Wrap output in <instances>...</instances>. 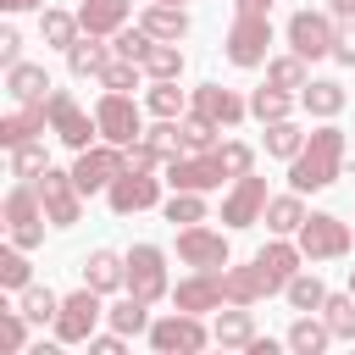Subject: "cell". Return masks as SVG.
<instances>
[{
  "label": "cell",
  "mask_w": 355,
  "mask_h": 355,
  "mask_svg": "<svg viewBox=\"0 0 355 355\" xmlns=\"http://www.w3.org/2000/svg\"><path fill=\"white\" fill-rule=\"evenodd\" d=\"M344 155H349V139H344V128H333V122L311 128L305 150L288 161V189H300V194L333 189V183H338V172H344Z\"/></svg>",
  "instance_id": "obj_1"
},
{
  "label": "cell",
  "mask_w": 355,
  "mask_h": 355,
  "mask_svg": "<svg viewBox=\"0 0 355 355\" xmlns=\"http://www.w3.org/2000/svg\"><path fill=\"white\" fill-rule=\"evenodd\" d=\"M44 116H50V133H55L67 150H89V144L100 139V122H94L67 89H50V94H44Z\"/></svg>",
  "instance_id": "obj_2"
},
{
  "label": "cell",
  "mask_w": 355,
  "mask_h": 355,
  "mask_svg": "<svg viewBox=\"0 0 355 355\" xmlns=\"http://www.w3.org/2000/svg\"><path fill=\"white\" fill-rule=\"evenodd\" d=\"M44 200H39V183H17L11 194H6V233H11V244H22V250H33V244H44Z\"/></svg>",
  "instance_id": "obj_3"
},
{
  "label": "cell",
  "mask_w": 355,
  "mask_h": 355,
  "mask_svg": "<svg viewBox=\"0 0 355 355\" xmlns=\"http://www.w3.org/2000/svg\"><path fill=\"white\" fill-rule=\"evenodd\" d=\"M100 316H105V305H100V288H78V294H67L61 300V311H55V344H89L94 338V327H100Z\"/></svg>",
  "instance_id": "obj_4"
},
{
  "label": "cell",
  "mask_w": 355,
  "mask_h": 355,
  "mask_svg": "<svg viewBox=\"0 0 355 355\" xmlns=\"http://www.w3.org/2000/svg\"><path fill=\"white\" fill-rule=\"evenodd\" d=\"M94 122H100V139H105V144H133V139H144V111H139L133 94L105 89L100 105H94Z\"/></svg>",
  "instance_id": "obj_5"
},
{
  "label": "cell",
  "mask_w": 355,
  "mask_h": 355,
  "mask_svg": "<svg viewBox=\"0 0 355 355\" xmlns=\"http://www.w3.org/2000/svg\"><path fill=\"white\" fill-rule=\"evenodd\" d=\"M33 183H39V200H44L50 227H72V222H83V189H78V178H72V172L44 166Z\"/></svg>",
  "instance_id": "obj_6"
},
{
  "label": "cell",
  "mask_w": 355,
  "mask_h": 355,
  "mask_svg": "<svg viewBox=\"0 0 355 355\" xmlns=\"http://www.w3.org/2000/svg\"><path fill=\"white\" fill-rule=\"evenodd\" d=\"M294 244L305 250V261H338V255H349V227H344L333 211H311V216L300 222Z\"/></svg>",
  "instance_id": "obj_7"
},
{
  "label": "cell",
  "mask_w": 355,
  "mask_h": 355,
  "mask_svg": "<svg viewBox=\"0 0 355 355\" xmlns=\"http://www.w3.org/2000/svg\"><path fill=\"white\" fill-rule=\"evenodd\" d=\"M216 333H205V322L194 316V311H172V316H161V322H150V349H161V355H194V349H205Z\"/></svg>",
  "instance_id": "obj_8"
},
{
  "label": "cell",
  "mask_w": 355,
  "mask_h": 355,
  "mask_svg": "<svg viewBox=\"0 0 355 355\" xmlns=\"http://www.w3.org/2000/svg\"><path fill=\"white\" fill-rule=\"evenodd\" d=\"M266 44H272V17H250V11H239L233 17V28H227V61L233 67H266L272 55H266Z\"/></svg>",
  "instance_id": "obj_9"
},
{
  "label": "cell",
  "mask_w": 355,
  "mask_h": 355,
  "mask_svg": "<svg viewBox=\"0 0 355 355\" xmlns=\"http://www.w3.org/2000/svg\"><path fill=\"white\" fill-rule=\"evenodd\" d=\"M128 294H139V300H166L172 288H166V250L161 244H133L128 250Z\"/></svg>",
  "instance_id": "obj_10"
},
{
  "label": "cell",
  "mask_w": 355,
  "mask_h": 355,
  "mask_svg": "<svg viewBox=\"0 0 355 355\" xmlns=\"http://www.w3.org/2000/svg\"><path fill=\"white\" fill-rule=\"evenodd\" d=\"M333 39H338L333 11H294V17H288V50H294V55L322 61V55H333Z\"/></svg>",
  "instance_id": "obj_11"
},
{
  "label": "cell",
  "mask_w": 355,
  "mask_h": 355,
  "mask_svg": "<svg viewBox=\"0 0 355 355\" xmlns=\"http://www.w3.org/2000/svg\"><path fill=\"white\" fill-rule=\"evenodd\" d=\"M116 172H128V150H122V144H89V150H78V161H72V178H78L83 194L111 189Z\"/></svg>",
  "instance_id": "obj_12"
},
{
  "label": "cell",
  "mask_w": 355,
  "mask_h": 355,
  "mask_svg": "<svg viewBox=\"0 0 355 355\" xmlns=\"http://www.w3.org/2000/svg\"><path fill=\"white\" fill-rule=\"evenodd\" d=\"M178 261L183 266H194V272H222L227 261H233V250H227V233H211V227H183L178 233Z\"/></svg>",
  "instance_id": "obj_13"
},
{
  "label": "cell",
  "mask_w": 355,
  "mask_h": 355,
  "mask_svg": "<svg viewBox=\"0 0 355 355\" xmlns=\"http://www.w3.org/2000/svg\"><path fill=\"white\" fill-rule=\"evenodd\" d=\"M222 178H227V166H222L216 150H205V155H172V161H166V183H172V189H200V194H211V189H222Z\"/></svg>",
  "instance_id": "obj_14"
},
{
  "label": "cell",
  "mask_w": 355,
  "mask_h": 355,
  "mask_svg": "<svg viewBox=\"0 0 355 355\" xmlns=\"http://www.w3.org/2000/svg\"><path fill=\"white\" fill-rule=\"evenodd\" d=\"M161 183H166V178H150V172H116L111 189H105V200H111L116 216H133V211L161 205Z\"/></svg>",
  "instance_id": "obj_15"
},
{
  "label": "cell",
  "mask_w": 355,
  "mask_h": 355,
  "mask_svg": "<svg viewBox=\"0 0 355 355\" xmlns=\"http://www.w3.org/2000/svg\"><path fill=\"white\" fill-rule=\"evenodd\" d=\"M266 178H255V172H244V178H233V189H227V200H222V222L227 227H250V222H261L266 216Z\"/></svg>",
  "instance_id": "obj_16"
},
{
  "label": "cell",
  "mask_w": 355,
  "mask_h": 355,
  "mask_svg": "<svg viewBox=\"0 0 355 355\" xmlns=\"http://www.w3.org/2000/svg\"><path fill=\"white\" fill-rule=\"evenodd\" d=\"M300 261H305V250L294 244V239H272L261 255H255V272H261V283H266V294H277V288H288V277L300 272Z\"/></svg>",
  "instance_id": "obj_17"
},
{
  "label": "cell",
  "mask_w": 355,
  "mask_h": 355,
  "mask_svg": "<svg viewBox=\"0 0 355 355\" xmlns=\"http://www.w3.org/2000/svg\"><path fill=\"white\" fill-rule=\"evenodd\" d=\"M189 100H194V111H200V116H211L216 128H239V122L250 116V100H239V94H233V89H222V83H200Z\"/></svg>",
  "instance_id": "obj_18"
},
{
  "label": "cell",
  "mask_w": 355,
  "mask_h": 355,
  "mask_svg": "<svg viewBox=\"0 0 355 355\" xmlns=\"http://www.w3.org/2000/svg\"><path fill=\"white\" fill-rule=\"evenodd\" d=\"M172 305L178 311H222L227 305V288H222V272H194V277H183L178 288H172Z\"/></svg>",
  "instance_id": "obj_19"
},
{
  "label": "cell",
  "mask_w": 355,
  "mask_h": 355,
  "mask_svg": "<svg viewBox=\"0 0 355 355\" xmlns=\"http://www.w3.org/2000/svg\"><path fill=\"white\" fill-rule=\"evenodd\" d=\"M6 94H11L17 105H44L50 72H44L39 61H17V67H6Z\"/></svg>",
  "instance_id": "obj_20"
},
{
  "label": "cell",
  "mask_w": 355,
  "mask_h": 355,
  "mask_svg": "<svg viewBox=\"0 0 355 355\" xmlns=\"http://www.w3.org/2000/svg\"><path fill=\"white\" fill-rule=\"evenodd\" d=\"M83 283L100 288V294L128 288V255H116V250H94V255L83 261Z\"/></svg>",
  "instance_id": "obj_21"
},
{
  "label": "cell",
  "mask_w": 355,
  "mask_h": 355,
  "mask_svg": "<svg viewBox=\"0 0 355 355\" xmlns=\"http://www.w3.org/2000/svg\"><path fill=\"white\" fill-rule=\"evenodd\" d=\"M128 11H133V0H83L78 6V22H83V33H116V28H128Z\"/></svg>",
  "instance_id": "obj_22"
},
{
  "label": "cell",
  "mask_w": 355,
  "mask_h": 355,
  "mask_svg": "<svg viewBox=\"0 0 355 355\" xmlns=\"http://www.w3.org/2000/svg\"><path fill=\"white\" fill-rule=\"evenodd\" d=\"M305 216H311V211H305V200H300V189H288V194H272V200H266V216H261V222H266L272 233H283V239H294Z\"/></svg>",
  "instance_id": "obj_23"
},
{
  "label": "cell",
  "mask_w": 355,
  "mask_h": 355,
  "mask_svg": "<svg viewBox=\"0 0 355 355\" xmlns=\"http://www.w3.org/2000/svg\"><path fill=\"white\" fill-rule=\"evenodd\" d=\"M333 344V327H327V316H316V311H300L294 316V327H288V349H300V355H322Z\"/></svg>",
  "instance_id": "obj_24"
},
{
  "label": "cell",
  "mask_w": 355,
  "mask_h": 355,
  "mask_svg": "<svg viewBox=\"0 0 355 355\" xmlns=\"http://www.w3.org/2000/svg\"><path fill=\"white\" fill-rule=\"evenodd\" d=\"M300 105H305L311 116L333 122V116L344 111V83H333V78H311V83L300 89Z\"/></svg>",
  "instance_id": "obj_25"
},
{
  "label": "cell",
  "mask_w": 355,
  "mask_h": 355,
  "mask_svg": "<svg viewBox=\"0 0 355 355\" xmlns=\"http://www.w3.org/2000/svg\"><path fill=\"white\" fill-rule=\"evenodd\" d=\"M44 122H50V116H44V105H17V111L0 122V144H6V150H17V144H28V139H39V133H44Z\"/></svg>",
  "instance_id": "obj_26"
},
{
  "label": "cell",
  "mask_w": 355,
  "mask_h": 355,
  "mask_svg": "<svg viewBox=\"0 0 355 355\" xmlns=\"http://www.w3.org/2000/svg\"><path fill=\"white\" fill-rule=\"evenodd\" d=\"M139 28H150L155 39H172V44H178V39L189 33V17H183V6H161V0H150L144 17H139Z\"/></svg>",
  "instance_id": "obj_27"
},
{
  "label": "cell",
  "mask_w": 355,
  "mask_h": 355,
  "mask_svg": "<svg viewBox=\"0 0 355 355\" xmlns=\"http://www.w3.org/2000/svg\"><path fill=\"white\" fill-rule=\"evenodd\" d=\"M105 61H111V55H105L100 33H83V39L67 50V72H72V78H100V72H105Z\"/></svg>",
  "instance_id": "obj_28"
},
{
  "label": "cell",
  "mask_w": 355,
  "mask_h": 355,
  "mask_svg": "<svg viewBox=\"0 0 355 355\" xmlns=\"http://www.w3.org/2000/svg\"><path fill=\"white\" fill-rule=\"evenodd\" d=\"M294 111V89H277V83H261L255 94H250V116L266 128V122H283Z\"/></svg>",
  "instance_id": "obj_29"
},
{
  "label": "cell",
  "mask_w": 355,
  "mask_h": 355,
  "mask_svg": "<svg viewBox=\"0 0 355 355\" xmlns=\"http://www.w3.org/2000/svg\"><path fill=\"white\" fill-rule=\"evenodd\" d=\"M216 122L211 116H200V111H183L178 116V139H183V155H205V150H216Z\"/></svg>",
  "instance_id": "obj_30"
},
{
  "label": "cell",
  "mask_w": 355,
  "mask_h": 355,
  "mask_svg": "<svg viewBox=\"0 0 355 355\" xmlns=\"http://www.w3.org/2000/svg\"><path fill=\"white\" fill-rule=\"evenodd\" d=\"M222 288H227V305H255V300L266 294L255 261H250V266H222Z\"/></svg>",
  "instance_id": "obj_31"
},
{
  "label": "cell",
  "mask_w": 355,
  "mask_h": 355,
  "mask_svg": "<svg viewBox=\"0 0 355 355\" xmlns=\"http://www.w3.org/2000/svg\"><path fill=\"white\" fill-rule=\"evenodd\" d=\"M211 333H216V344H227V349H250V338H255V316H250V305L222 311Z\"/></svg>",
  "instance_id": "obj_32"
},
{
  "label": "cell",
  "mask_w": 355,
  "mask_h": 355,
  "mask_svg": "<svg viewBox=\"0 0 355 355\" xmlns=\"http://www.w3.org/2000/svg\"><path fill=\"white\" fill-rule=\"evenodd\" d=\"M39 33H44V44L72 50L78 33H83V22H78V11H39Z\"/></svg>",
  "instance_id": "obj_33"
},
{
  "label": "cell",
  "mask_w": 355,
  "mask_h": 355,
  "mask_svg": "<svg viewBox=\"0 0 355 355\" xmlns=\"http://www.w3.org/2000/svg\"><path fill=\"white\" fill-rule=\"evenodd\" d=\"M105 322H111L116 333H150V300H139V294H122V300L105 311Z\"/></svg>",
  "instance_id": "obj_34"
},
{
  "label": "cell",
  "mask_w": 355,
  "mask_h": 355,
  "mask_svg": "<svg viewBox=\"0 0 355 355\" xmlns=\"http://www.w3.org/2000/svg\"><path fill=\"white\" fill-rule=\"evenodd\" d=\"M139 67H144V78H183V50H178L172 39H155Z\"/></svg>",
  "instance_id": "obj_35"
},
{
  "label": "cell",
  "mask_w": 355,
  "mask_h": 355,
  "mask_svg": "<svg viewBox=\"0 0 355 355\" xmlns=\"http://www.w3.org/2000/svg\"><path fill=\"white\" fill-rule=\"evenodd\" d=\"M144 111H150V116H183V89H178V78H150Z\"/></svg>",
  "instance_id": "obj_36"
},
{
  "label": "cell",
  "mask_w": 355,
  "mask_h": 355,
  "mask_svg": "<svg viewBox=\"0 0 355 355\" xmlns=\"http://www.w3.org/2000/svg\"><path fill=\"white\" fill-rule=\"evenodd\" d=\"M305 139L311 133H300V122H266V155H277V161H294L300 150H305Z\"/></svg>",
  "instance_id": "obj_37"
},
{
  "label": "cell",
  "mask_w": 355,
  "mask_h": 355,
  "mask_svg": "<svg viewBox=\"0 0 355 355\" xmlns=\"http://www.w3.org/2000/svg\"><path fill=\"white\" fill-rule=\"evenodd\" d=\"M161 216H166L172 227H178V222L194 227V222H205V194H200V189H172V200L161 205Z\"/></svg>",
  "instance_id": "obj_38"
},
{
  "label": "cell",
  "mask_w": 355,
  "mask_h": 355,
  "mask_svg": "<svg viewBox=\"0 0 355 355\" xmlns=\"http://www.w3.org/2000/svg\"><path fill=\"white\" fill-rule=\"evenodd\" d=\"M28 283H33L28 250H22V244H6V250H0V288H6V294H22Z\"/></svg>",
  "instance_id": "obj_39"
},
{
  "label": "cell",
  "mask_w": 355,
  "mask_h": 355,
  "mask_svg": "<svg viewBox=\"0 0 355 355\" xmlns=\"http://www.w3.org/2000/svg\"><path fill=\"white\" fill-rule=\"evenodd\" d=\"M283 294H288V305H294V311H322V305H327V283H322L316 272H294Z\"/></svg>",
  "instance_id": "obj_40"
},
{
  "label": "cell",
  "mask_w": 355,
  "mask_h": 355,
  "mask_svg": "<svg viewBox=\"0 0 355 355\" xmlns=\"http://www.w3.org/2000/svg\"><path fill=\"white\" fill-rule=\"evenodd\" d=\"M17 305H22V316H28L33 327H44V322H55V311H61V294H50V288L28 283V288L17 294Z\"/></svg>",
  "instance_id": "obj_41"
},
{
  "label": "cell",
  "mask_w": 355,
  "mask_h": 355,
  "mask_svg": "<svg viewBox=\"0 0 355 355\" xmlns=\"http://www.w3.org/2000/svg\"><path fill=\"white\" fill-rule=\"evenodd\" d=\"M266 83H277V89H305L311 83V72H305V55H272L266 61Z\"/></svg>",
  "instance_id": "obj_42"
},
{
  "label": "cell",
  "mask_w": 355,
  "mask_h": 355,
  "mask_svg": "<svg viewBox=\"0 0 355 355\" xmlns=\"http://www.w3.org/2000/svg\"><path fill=\"white\" fill-rule=\"evenodd\" d=\"M139 61H128V55H111L105 61V72H100V89H116V94H133L139 89Z\"/></svg>",
  "instance_id": "obj_43"
},
{
  "label": "cell",
  "mask_w": 355,
  "mask_h": 355,
  "mask_svg": "<svg viewBox=\"0 0 355 355\" xmlns=\"http://www.w3.org/2000/svg\"><path fill=\"white\" fill-rule=\"evenodd\" d=\"M322 316H327L333 338H355V294H327Z\"/></svg>",
  "instance_id": "obj_44"
},
{
  "label": "cell",
  "mask_w": 355,
  "mask_h": 355,
  "mask_svg": "<svg viewBox=\"0 0 355 355\" xmlns=\"http://www.w3.org/2000/svg\"><path fill=\"white\" fill-rule=\"evenodd\" d=\"M50 166V155H44V144L39 139H28V144H17L11 150V178H39Z\"/></svg>",
  "instance_id": "obj_45"
},
{
  "label": "cell",
  "mask_w": 355,
  "mask_h": 355,
  "mask_svg": "<svg viewBox=\"0 0 355 355\" xmlns=\"http://www.w3.org/2000/svg\"><path fill=\"white\" fill-rule=\"evenodd\" d=\"M150 44H155V33H150V28H116V33H111V50H116V55H128V61H144V50H150Z\"/></svg>",
  "instance_id": "obj_46"
},
{
  "label": "cell",
  "mask_w": 355,
  "mask_h": 355,
  "mask_svg": "<svg viewBox=\"0 0 355 355\" xmlns=\"http://www.w3.org/2000/svg\"><path fill=\"white\" fill-rule=\"evenodd\" d=\"M216 155H222L227 178H244V172H255V150H250L244 139H222V144H216Z\"/></svg>",
  "instance_id": "obj_47"
},
{
  "label": "cell",
  "mask_w": 355,
  "mask_h": 355,
  "mask_svg": "<svg viewBox=\"0 0 355 355\" xmlns=\"http://www.w3.org/2000/svg\"><path fill=\"white\" fill-rule=\"evenodd\" d=\"M128 150V172H155V166H166V155L155 150V144H144V139H133V144H122Z\"/></svg>",
  "instance_id": "obj_48"
},
{
  "label": "cell",
  "mask_w": 355,
  "mask_h": 355,
  "mask_svg": "<svg viewBox=\"0 0 355 355\" xmlns=\"http://www.w3.org/2000/svg\"><path fill=\"white\" fill-rule=\"evenodd\" d=\"M0 338H6V349H22V344H28V316H22V305L0 311Z\"/></svg>",
  "instance_id": "obj_49"
},
{
  "label": "cell",
  "mask_w": 355,
  "mask_h": 355,
  "mask_svg": "<svg viewBox=\"0 0 355 355\" xmlns=\"http://www.w3.org/2000/svg\"><path fill=\"white\" fill-rule=\"evenodd\" d=\"M17 61H22V33L6 22L0 28V67H17Z\"/></svg>",
  "instance_id": "obj_50"
},
{
  "label": "cell",
  "mask_w": 355,
  "mask_h": 355,
  "mask_svg": "<svg viewBox=\"0 0 355 355\" xmlns=\"http://www.w3.org/2000/svg\"><path fill=\"white\" fill-rule=\"evenodd\" d=\"M122 338H128V333H116V327H111V333H94V338H89V349H94V355H122Z\"/></svg>",
  "instance_id": "obj_51"
},
{
  "label": "cell",
  "mask_w": 355,
  "mask_h": 355,
  "mask_svg": "<svg viewBox=\"0 0 355 355\" xmlns=\"http://www.w3.org/2000/svg\"><path fill=\"white\" fill-rule=\"evenodd\" d=\"M333 61L338 67H355V33H338L333 39Z\"/></svg>",
  "instance_id": "obj_52"
},
{
  "label": "cell",
  "mask_w": 355,
  "mask_h": 355,
  "mask_svg": "<svg viewBox=\"0 0 355 355\" xmlns=\"http://www.w3.org/2000/svg\"><path fill=\"white\" fill-rule=\"evenodd\" d=\"M239 11H250V17H266V11H272V0H239Z\"/></svg>",
  "instance_id": "obj_53"
},
{
  "label": "cell",
  "mask_w": 355,
  "mask_h": 355,
  "mask_svg": "<svg viewBox=\"0 0 355 355\" xmlns=\"http://www.w3.org/2000/svg\"><path fill=\"white\" fill-rule=\"evenodd\" d=\"M0 6H6V11H11V17H17V11H39V6H44V0H0Z\"/></svg>",
  "instance_id": "obj_54"
},
{
  "label": "cell",
  "mask_w": 355,
  "mask_h": 355,
  "mask_svg": "<svg viewBox=\"0 0 355 355\" xmlns=\"http://www.w3.org/2000/svg\"><path fill=\"white\" fill-rule=\"evenodd\" d=\"M327 11L333 17H355V0H327Z\"/></svg>",
  "instance_id": "obj_55"
},
{
  "label": "cell",
  "mask_w": 355,
  "mask_h": 355,
  "mask_svg": "<svg viewBox=\"0 0 355 355\" xmlns=\"http://www.w3.org/2000/svg\"><path fill=\"white\" fill-rule=\"evenodd\" d=\"M161 6H189V0H161Z\"/></svg>",
  "instance_id": "obj_56"
},
{
  "label": "cell",
  "mask_w": 355,
  "mask_h": 355,
  "mask_svg": "<svg viewBox=\"0 0 355 355\" xmlns=\"http://www.w3.org/2000/svg\"><path fill=\"white\" fill-rule=\"evenodd\" d=\"M349 294H355V266H349Z\"/></svg>",
  "instance_id": "obj_57"
},
{
  "label": "cell",
  "mask_w": 355,
  "mask_h": 355,
  "mask_svg": "<svg viewBox=\"0 0 355 355\" xmlns=\"http://www.w3.org/2000/svg\"><path fill=\"white\" fill-rule=\"evenodd\" d=\"M349 150H355V139H349Z\"/></svg>",
  "instance_id": "obj_58"
}]
</instances>
